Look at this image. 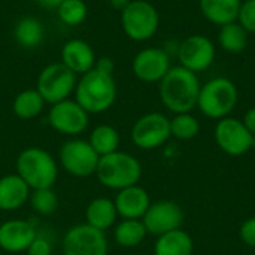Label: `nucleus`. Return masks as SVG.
<instances>
[{
    "instance_id": "1",
    "label": "nucleus",
    "mask_w": 255,
    "mask_h": 255,
    "mask_svg": "<svg viewBox=\"0 0 255 255\" xmlns=\"http://www.w3.org/2000/svg\"><path fill=\"white\" fill-rule=\"evenodd\" d=\"M200 87L199 75L182 66H172L167 75L158 82L160 100L173 115L187 114L197 108Z\"/></svg>"
},
{
    "instance_id": "2",
    "label": "nucleus",
    "mask_w": 255,
    "mask_h": 255,
    "mask_svg": "<svg viewBox=\"0 0 255 255\" xmlns=\"http://www.w3.org/2000/svg\"><path fill=\"white\" fill-rule=\"evenodd\" d=\"M117 82L114 75L97 69L81 75L75 88V100L90 114H103L109 111L117 100Z\"/></svg>"
},
{
    "instance_id": "3",
    "label": "nucleus",
    "mask_w": 255,
    "mask_h": 255,
    "mask_svg": "<svg viewBox=\"0 0 255 255\" xmlns=\"http://www.w3.org/2000/svg\"><path fill=\"white\" fill-rule=\"evenodd\" d=\"M15 169L31 190L54 188L58 179V161L39 146L24 148L16 157Z\"/></svg>"
},
{
    "instance_id": "4",
    "label": "nucleus",
    "mask_w": 255,
    "mask_h": 255,
    "mask_svg": "<svg viewBox=\"0 0 255 255\" xmlns=\"http://www.w3.org/2000/svg\"><path fill=\"white\" fill-rule=\"evenodd\" d=\"M96 178L105 188L120 191L139 184L142 178V166L134 155L118 149L100 157Z\"/></svg>"
},
{
    "instance_id": "5",
    "label": "nucleus",
    "mask_w": 255,
    "mask_h": 255,
    "mask_svg": "<svg viewBox=\"0 0 255 255\" xmlns=\"http://www.w3.org/2000/svg\"><path fill=\"white\" fill-rule=\"evenodd\" d=\"M239 102V91L236 84L226 78L217 76L200 87L197 108L211 120H223L230 117Z\"/></svg>"
},
{
    "instance_id": "6",
    "label": "nucleus",
    "mask_w": 255,
    "mask_h": 255,
    "mask_svg": "<svg viewBox=\"0 0 255 255\" xmlns=\"http://www.w3.org/2000/svg\"><path fill=\"white\" fill-rule=\"evenodd\" d=\"M120 15L121 28L133 42H146L160 28V13L148 0H131Z\"/></svg>"
},
{
    "instance_id": "7",
    "label": "nucleus",
    "mask_w": 255,
    "mask_h": 255,
    "mask_svg": "<svg viewBox=\"0 0 255 255\" xmlns=\"http://www.w3.org/2000/svg\"><path fill=\"white\" fill-rule=\"evenodd\" d=\"M100 157L88 140L72 137L58 149V166L75 178H90L96 175Z\"/></svg>"
},
{
    "instance_id": "8",
    "label": "nucleus",
    "mask_w": 255,
    "mask_h": 255,
    "mask_svg": "<svg viewBox=\"0 0 255 255\" xmlns=\"http://www.w3.org/2000/svg\"><path fill=\"white\" fill-rule=\"evenodd\" d=\"M76 82L78 76L61 61H58L51 63L40 70L36 82V90L48 105H54L70 99V96L75 93Z\"/></svg>"
},
{
    "instance_id": "9",
    "label": "nucleus",
    "mask_w": 255,
    "mask_h": 255,
    "mask_svg": "<svg viewBox=\"0 0 255 255\" xmlns=\"http://www.w3.org/2000/svg\"><path fill=\"white\" fill-rule=\"evenodd\" d=\"M63 255H108L109 242L105 232L88 224L70 227L61 241Z\"/></svg>"
},
{
    "instance_id": "10",
    "label": "nucleus",
    "mask_w": 255,
    "mask_h": 255,
    "mask_svg": "<svg viewBox=\"0 0 255 255\" xmlns=\"http://www.w3.org/2000/svg\"><path fill=\"white\" fill-rule=\"evenodd\" d=\"M217 46L206 34H190L179 42L176 58L179 66L199 75L206 72L215 61Z\"/></svg>"
},
{
    "instance_id": "11",
    "label": "nucleus",
    "mask_w": 255,
    "mask_h": 255,
    "mask_svg": "<svg viewBox=\"0 0 255 255\" xmlns=\"http://www.w3.org/2000/svg\"><path fill=\"white\" fill-rule=\"evenodd\" d=\"M48 124L60 134L76 137L88 128L90 114L75 99H66L51 105L48 112Z\"/></svg>"
},
{
    "instance_id": "12",
    "label": "nucleus",
    "mask_w": 255,
    "mask_h": 255,
    "mask_svg": "<svg viewBox=\"0 0 255 255\" xmlns=\"http://www.w3.org/2000/svg\"><path fill=\"white\" fill-rule=\"evenodd\" d=\"M130 136L137 148L143 151L157 149L172 137L170 118L161 112L145 114L133 124Z\"/></svg>"
},
{
    "instance_id": "13",
    "label": "nucleus",
    "mask_w": 255,
    "mask_h": 255,
    "mask_svg": "<svg viewBox=\"0 0 255 255\" xmlns=\"http://www.w3.org/2000/svg\"><path fill=\"white\" fill-rule=\"evenodd\" d=\"M214 137L218 148L232 157H239L247 154L253 145L255 137L244 126L242 120L238 118H223L217 121L214 128Z\"/></svg>"
},
{
    "instance_id": "14",
    "label": "nucleus",
    "mask_w": 255,
    "mask_h": 255,
    "mask_svg": "<svg viewBox=\"0 0 255 255\" xmlns=\"http://www.w3.org/2000/svg\"><path fill=\"white\" fill-rule=\"evenodd\" d=\"M172 57L157 46L140 49L131 60L133 75L145 84H158L170 70Z\"/></svg>"
},
{
    "instance_id": "15",
    "label": "nucleus",
    "mask_w": 255,
    "mask_h": 255,
    "mask_svg": "<svg viewBox=\"0 0 255 255\" xmlns=\"http://www.w3.org/2000/svg\"><path fill=\"white\" fill-rule=\"evenodd\" d=\"M142 223L148 235L158 238L164 233L181 229L184 223V211L176 202L158 200L149 205L142 218Z\"/></svg>"
},
{
    "instance_id": "16",
    "label": "nucleus",
    "mask_w": 255,
    "mask_h": 255,
    "mask_svg": "<svg viewBox=\"0 0 255 255\" xmlns=\"http://www.w3.org/2000/svg\"><path fill=\"white\" fill-rule=\"evenodd\" d=\"M36 235L37 230L31 221L7 220L0 224V250L10 254L25 253Z\"/></svg>"
},
{
    "instance_id": "17",
    "label": "nucleus",
    "mask_w": 255,
    "mask_h": 255,
    "mask_svg": "<svg viewBox=\"0 0 255 255\" xmlns=\"http://www.w3.org/2000/svg\"><path fill=\"white\" fill-rule=\"evenodd\" d=\"M60 57V61L76 76H81L94 69L97 60L93 46L84 39H69L67 42H64Z\"/></svg>"
},
{
    "instance_id": "18",
    "label": "nucleus",
    "mask_w": 255,
    "mask_h": 255,
    "mask_svg": "<svg viewBox=\"0 0 255 255\" xmlns=\"http://www.w3.org/2000/svg\"><path fill=\"white\" fill-rule=\"evenodd\" d=\"M114 203L123 220H142L151 205V197L140 185H131L117 191Z\"/></svg>"
},
{
    "instance_id": "19",
    "label": "nucleus",
    "mask_w": 255,
    "mask_h": 255,
    "mask_svg": "<svg viewBox=\"0 0 255 255\" xmlns=\"http://www.w3.org/2000/svg\"><path fill=\"white\" fill-rule=\"evenodd\" d=\"M31 188L16 173L0 178V211L13 212L21 209L30 199Z\"/></svg>"
},
{
    "instance_id": "20",
    "label": "nucleus",
    "mask_w": 255,
    "mask_h": 255,
    "mask_svg": "<svg viewBox=\"0 0 255 255\" xmlns=\"http://www.w3.org/2000/svg\"><path fill=\"white\" fill-rule=\"evenodd\" d=\"M242 0H199V9L206 21L214 25H226L238 19Z\"/></svg>"
},
{
    "instance_id": "21",
    "label": "nucleus",
    "mask_w": 255,
    "mask_h": 255,
    "mask_svg": "<svg viewBox=\"0 0 255 255\" xmlns=\"http://www.w3.org/2000/svg\"><path fill=\"white\" fill-rule=\"evenodd\" d=\"M118 220V212L114 200L108 197H96L93 199L85 209V224L100 230L108 232L115 226Z\"/></svg>"
},
{
    "instance_id": "22",
    "label": "nucleus",
    "mask_w": 255,
    "mask_h": 255,
    "mask_svg": "<svg viewBox=\"0 0 255 255\" xmlns=\"http://www.w3.org/2000/svg\"><path fill=\"white\" fill-rule=\"evenodd\" d=\"M13 39L22 49H36L45 39V27L36 16H21L13 27Z\"/></svg>"
},
{
    "instance_id": "23",
    "label": "nucleus",
    "mask_w": 255,
    "mask_h": 255,
    "mask_svg": "<svg viewBox=\"0 0 255 255\" xmlns=\"http://www.w3.org/2000/svg\"><path fill=\"white\" fill-rule=\"evenodd\" d=\"M193 238L182 229L158 236L154 245V255H193Z\"/></svg>"
},
{
    "instance_id": "24",
    "label": "nucleus",
    "mask_w": 255,
    "mask_h": 255,
    "mask_svg": "<svg viewBox=\"0 0 255 255\" xmlns=\"http://www.w3.org/2000/svg\"><path fill=\"white\" fill-rule=\"evenodd\" d=\"M46 102L39 94L36 88H27L19 91L13 102H12V111L19 120H33L39 117L45 109Z\"/></svg>"
},
{
    "instance_id": "25",
    "label": "nucleus",
    "mask_w": 255,
    "mask_h": 255,
    "mask_svg": "<svg viewBox=\"0 0 255 255\" xmlns=\"http://www.w3.org/2000/svg\"><path fill=\"white\" fill-rule=\"evenodd\" d=\"M248 31L238 22L221 25L218 30V45L227 54H241L248 46Z\"/></svg>"
},
{
    "instance_id": "26",
    "label": "nucleus",
    "mask_w": 255,
    "mask_h": 255,
    "mask_svg": "<svg viewBox=\"0 0 255 255\" xmlns=\"http://www.w3.org/2000/svg\"><path fill=\"white\" fill-rule=\"evenodd\" d=\"M88 142H90L91 148L97 152V155L103 157V155L118 151L121 137L115 127H112L109 124H99L91 130Z\"/></svg>"
},
{
    "instance_id": "27",
    "label": "nucleus",
    "mask_w": 255,
    "mask_h": 255,
    "mask_svg": "<svg viewBox=\"0 0 255 255\" xmlns=\"http://www.w3.org/2000/svg\"><path fill=\"white\" fill-rule=\"evenodd\" d=\"M146 236L148 232L142 220H123L115 224L114 229V239L123 248H136L145 241Z\"/></svg>"
},
{
    "instance_id": "28",
    "label": "nucleus",
    "mask_w": 255,
    "mask_h": 255,
    "mask_svg": "<svg viewBox=\"0 0 255 255\" xmlns=\"http://www.w3.org/2000/svg\"><path fill=\"white\" fill-rule=\"evenodd\" d=\"M200 131L199 120L191 114H176L170 118V134L178 140H191Z\"/></svg>"
},
{
    "instance_id": "29",
    "label": "nucleus",
    "mask_w": 255,
    "mask_h": 255,
    "mask_svg": "<svg viewBox=\"0 0 255 255\" xmlns=\"http://www.w3.org/2000/svg\"><path fill=\"white\" fill-rule=\"evenodd\" d=\"M55 10L60 21L69 27L81 25L88 16V6L84 0H64Z\"/></svg>"
},
{
    "instance_id": "30",
    "label": "nucleus",
    "mask_w": 255,
    "mask_h": 255,
    "mask_svg": "<svg viewBox=\"0 0 255 255\" xmlns=\"http://www.w3.org/2000/svg\"><path fill=\"white\" fill-rule=\"evenodd\" d=\"M28 203L37 215L49 217L58 209V196L54 191V188L31 190Z\"/></svg>"
},
{
    "instance_id": "31",
    "label": "nucleus",
    "mask_w": 255,
    "mask_h": 255,
    "mask_svg": "<svg viewBox=\"0 0 255 255\" xmlns=\"http://www.w3.org/2000/svg\"><path fill=\"white\" fill-rule=\"evenodd\" d=\"M248 34H255V0H242L238 19Z\"/></svg>"
},
{
    "instance_id": "32",
    "label": "nucleus",
    "mask_w": 255,
    "mask_h": 255,
    "mask_svg": "<svg viewBox=\"0 0 255 255\" xmlns=\"http://www.w3.org/2000/svg\"><path fill=\"white\" fill-rule=\"evenodd\" d=\"M25 253L27 255H52V242L46 236L37 233Z\"/></svg>"
},
{
    "instance_id": "33",
    "label": "nucleus",
    "mask_w": 255,
    "mask_h": 255,
    "mask_svg": "<svg viewBox=\"0 0 255 255\" xmlns=\"http://www.w3.org/2000/svg\"><path fill=\"white\" fill-rule=\"evenodd\" d=\"M239 238H241V241H242L247 247L255 248V217L245 220V221L241 224Z\"/></svg>"
},
{
    "instance_id": "34",
    "label": "nucleus",
    "mask_w": 255,
    "mask_h": 255,
    "mask_svg": "<svg viewBox=\"0 0 255 255\" xmlns=\"http://www.w3.org/2000/svg\"><path fill=\"white\" fill-rule=\"evenodd\" d=\"M94 69L103 72V73H109V75H114V70H115V63L111 57H99L96 60V64H94Z\"/></svg>"
},
{
    "instance_id": "35",
    "label": "nucleus",
    "mask_w": 255,
    "mask_h": 255,
    "mask_svg": "<svg viewBox=\"0 0 255 255\" xmlns=\"http://www.w3.org/2000/svg\"><path fill=\"white\" fill-rule=\"evenodd\" d=\"M242 123H244V126L248 128V131L255 137V106L254 108H251V109H248V111L245 112Z\"/></svg>"
},
{
    "instance_id": "36",
    "label": "nucleus",
    "mask_w": 255,
    "mask_h": 255,
    "mask_svg": "<svg viewBox=\"0 0 255 255\" xmlns=\"http://www.w3.org/2000/svg\"><path fill=\"white\" fill-rule=\"evenodd\" d=\"M40 7H43V9H57L64 0H34Z\"/></svg>"
},
{
    "instance_id": "37",
    "label": "nucleus",
    "mask_w": 255,
    "mask_h": 255,
    "mask_svg": "<svg viewBox=\"0 0 255 255\" xmlns=\"http://www.w3.org/2000/svg\"><path fill=\"white\" fill-rule=\"evenodd\" d=\"M130 1L131 0H109V6L114 9V10H117V12H123L128 4H130Z\"/></svg>"
}]
</instances>
